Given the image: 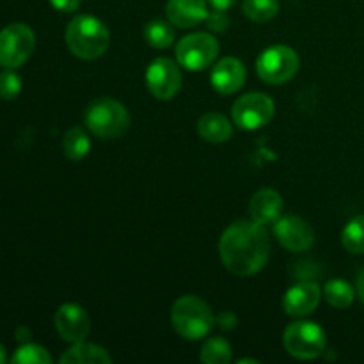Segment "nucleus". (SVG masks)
<instances>
[{
    "instance_id": "1",
    "label": "nucleus",
    "mask_w": 364,
    "mask_h": 364,
    "mask_svg": "<svg viewBox=\"0 0 364 364\" xmlns=\"http://www.w3.org/2000/svg\"><path fill=\"white\" fill-rule=\"evenodd\" d=\"M220 259L237 276H255L270 256V240L265 226L256 220H237L223 233Z\"/></svg>"
},
{
    "instance_id": "2",
    "label": "nucleus",
    "mask_w": 364,
    "mask_h": 364,
    "mask_svg": "<svg viewBox=\"0 0 364 364\" xmlns=\"http://www.w3.org/2000/svg\"><path fill=\"white\" fill-rule=\"evenodd\" d=\"M66 46L75 57L95 60L107 52L110 45V32L102 20L91 14H78L68 23Z\"/></svg>"
},
{
    "instance_id": "3",
    "label": "nucleus",
    "mask_w": 364,
    "mask_h": 364,
    "mask_svg": "<svg viewBox=\"0 0 364 364\" xmlns=\"http://www.w3.org/2000/svg\"><path fill=\"white\" fill-rule=\"evenodd\" d=\"M171 320L181 338L198 341L208 336L213 327V313L203 299L194 295H185L174 302L171 309Z\"/></svg>"
},
{
    "instance_id": "4",
    "label": "nucleus",
    "mask_w": 364,
    "mask_h": 364,
    "mask_svg": "<svg viewBox=\"0 0 364 364\" xmlns=\"http://www.w3.org/2000/svg\"><path fill=\"white\" fill-rule=\"evenodd\" d=\"M85 127L100 139H119L130 128V114L116 100H96L85 110Z\"/></svg>"
},
{
    "instance_id": "5",
    "label": "nucleus",
    "mask_w": 364,
    "mask_h": 364,
    "mask_svg": "<svg viewBox=\"0 0 364 364\" xmlns=\"http://www.w3.org/2000/svg\"><path fill=\"white\" fill-rule=\"evenodd\" d=\"M283 345L294 358L308 361L316 359L326 350V333L320 326L309 320H297L284 329Z\"/></svg>"
},
{
    "instance_id": "6",
    "label": "nucleus",
    "mask_w": 364,
    "mask_h": 364,
    "mask_svg": "<svg viewBox=\"0 0 364 364\" xmlns=\"http://www.w3.org/2000/svg\"><path fill=\"white\" fill-rule=\"evenodd\" d=\"M36 48V36L28 25L11 23L0 31V66L16 70Z\"/></svg>"
},
{
    "instance_id": "7",
    "label": "nucleus",
    "mask_w": 364,
    "mask_h": 364,
    "mask_svg": "<svg viewBox=\"0 0 364 364\" xmlns=\"http://www.w3.org/2000/svg\"><path fill=\"white\" fill-rule=\"evenodd\" d=\"M299 70V55L294 48L284 45L263 50L256 60V71L267 84L279 85L291 80Z\"/></svg>"
},
{
    "instance_id": "8",
    "label": "nucleus",
    "mask_w": 364,
    "mask_h": 364,
    "mask_svg": "<svg viewBox=\"0 0 364 364\" xmlns=\"http://www.w3.org/2000/svg\"><path fill=\"white\" fill-rule=\"evenodd\" d=\"M219 55V43L206 32L185 36L176 46V59L188 71L206 70Z\"/></svg>"
},
{
    "instance_id": "9",
    "label": "nucleus",
    "mask_w": 364,
    "mask_h": 364,
    "mask_svg": "<svg viewBox=\"0 0 364 364\" xmlns=\"http://www.w3.org/2000/svg\"><path fill=\"white\" fill-rule=\"evenodd\" d=\"M274 110L276 107L270 96L263 92H249L235 102L231 116L242 130H259L272 121Z\"/></svg>"
},
{
    "instance_id": "10",
    "label": "nucleus",
    "mask_w": 364,
    "mask_h": 364,
    "mask_svg": "<svg viewBox=\"0 0 364 364\" xmlns=\"http://www.w3.org/2000/svg\"><path fill=\"white\" fill-rule=\"evenodd\" d=\"M146 84L149 92L159 100H171L181 89V71L174 60L159 57L146 71Z\"/></svg>"
},
{
    "instance_id": "11",
    "label": "nucleus",
    "mask_w": 364,
    "mask_h": 364,
    "mask_svg": "<svg viewBox=\"0 0 364 364\" xmlns=\"http://www.w3.org/2000/svg\"><path fill=\"white\" fill-rule=\"evenodd\" d=\"M274 235L288 251H308L315 244V231L299 215H284L274 223Z\"/></svg>"
},
{
    "instance_id": "12",
    "label": "nucleus",
    "mask_w": 364,
    "mask_h": 364,
    "mask_svg": "<svg viewBox=\"0 0 364 364\" xmlns=\"http://www.w3.org/2000/svg\"><path fill=\"white\" fill-rule=\"evenodd\" d=\"M55 329L64 341L80 343L91 331V320L82 306L70 302L63 304L55 313Z\"/></svg>"
},
{
    "instance_id": "13",
    "label": "nucleus",
    "mask_w": 364,
    "mask_h": 364,
    "mask_svg": "<svg viewBox=\"0 0 364 364\" xmlns=\"http://www.w3.org/2000/svg\"><path fill=\"white\" fill-rule=\"evenodd\" d=\"M322 299V290L313 281L297 283L284 294L283 309L290 316H306L315 311Z\"/></svg>"
},
{
    "instance_id": "14",
    "label": "nucleus",
    "mask_w": 364,
    "mask_h": 364,
    "mask_svg": "<svg viewBox=\"0 0 364 364\" xmlns=\"http://www.w3.org/2000/svg\"><path fill=\"white\" fill-rule=\"evenodd\" d=\"M210 80L220 95H233L244 85L245 66L235 57H226L213 66Z\"/></svg>"
},
{
    "instance_id": "15",
    "label": "nucleus",
    "mask_w": 364,
    "mask_h": 364,
    "mask_svg": "<svg viewBox=\"0 0 364 364\" xmlns=\"http://www.w3.org/2000/svg\"><path fill=\"white\" fill-rule=\"evenodd\" d=\"M169 21L176 27L191 28L199 25L208 16L206 0H169L166 6Z\"/></svg>"
},
{
    "instance_id": "16",
    "label": "nucleus",
    "mask_w": 364,
    "mask_h": 364,
    "mask_svg": "<svg viewBox=\"0 0 364 364\" xmlns=\"http://www.w3.org/2000/svg\"><path fill=\"white\" fill-rule=\"evenodd\" d=\"M284 201L279 196V192L274 188H262L252 196L251 203H249V213H251L252 220L259 224H274L283 213Z\"/></svg>"
},
{
    "instance_id": "17",
    "label": "nucleus",
    "mask_w": 364,
    "mask_h": 364,
    "mask_svg": "<svg viewBox=\"0 0 364 364\" xmlns=\"http://www.w3.org/2000/svg\"><path fill=\"white\" fill-rule=\"evenodd\" d=\"M198 134L206 142L219 144V142L230 141L233 135V127L223 114L208 112L198 121Z\"/></svg>"
},
{
    "instance_id": "18",
    "label": "nucleus",
    "mask_w": 364,
    "mask_h": 364,
    "mask_svg": "<svg viewBox=\"0 0 364 364\" xmlns=\"http://www.w3.org/2000/svg\"><path fill=\"white\" fill-rule=\"evenodd\" d=\"M60 363L63 364H109L112 363V358L107 354V350L98 345L85 343H73V347L68 348L63 355H60Z\"/></svg>"
},
{
    "instance_id": "19",
    "label": "nucleus",
    "mask_w": 364,
    "mask_h": 364,
    "mask_svg": "<svg viewBox=\"0 0 364 364\" xmlns=\"http://www.w3.org/2000/svg\"><path fill=\"white\" fill-rule=\"evenodd\" d=\"M63 149L70 160H82L91 149V141L80 127H73L64 134Z\"/></svg>"
},
{
    "instance_id": "20",
    "label": "nucleus",
    "mask_w": 364,
    "mask_h": 364,
    "mask_svg": "<svg viewBox=\"0 0 364 364\" xmlns=\"http://www.w3.org/2000/svg\"><path fill=\"white\" fill-rule=\"evenodd\" d=\"M323 295H326V301L329 302L333 308L345 309L354 302V288L350 283L343 279H331L327 281L326 287H323Z\"/></svg>"
},
{
    "instance_id": "21",
    "label": "nucleus",
    "mask_w": 364,
    "mask_h": 364,
    "mask_svg": "<svg viewBox=\"0 0 364 364\" xmlns=\"http://www.w3.org/2000/svg\"><path fill=\"white\" fill-rule=\"evenodd\" d=\"M242 9L249 20L256 23H265L279 13V2L277 0H244Z\"/></svg>"
},
{
    "instance_id": "22",
    "label": "nucleus",
    "mask_w": 364,
    "mask_h": 364,
    "mask_svg": "<svg viewBox=\"0 0 364 364\" xmlns=\"http://www.w3.org/2000/svg\"><path fill=\"white\" fill-rule=\"evenodd\" d=\"M341 242L345 249L352 255H363L364 252V215L354 217L350 223L345 226L341 233Z\"/></svg>"
},
{
    "instance_id": "23",
    "label": "nucleus",
    "mask_w": 364,
    "mask_h": 364,
    "mask_svg": "<svg viewBox=\"0 0 364 364\" xmlns=\"http://www.w3.org/2000/svg\"><path fill=\"white\" fill-rule=\"evenodd\" d=\"M144 38L155 48H167L174 41V31L167 21L151 20L144 27Z\"/></svg>"
},
{
    "instance_id": "24",
    "label": "nucleus",
    "mask_w": 364,
    "mask_h": 364,
    "mask_svg": "<svg viewBox=\"0 0 364 364\" xmlns=\"http://www.w3.org/2000/svg\"><path fill=\"white\" fill-rule=\"evenodd\" d=\"M201 361L205 364H228L231 361V347L223 338H210L201 348Z\"/></svg>"
},
{
    "instance_id": "25",
    "label": "nucleus",
    "mask_w": 364,
    "mask_h": 364,
    "mask_svg": "<svg viewBox=\"0 0 364 364\" xmlns=\"http://www.w3.org/2000/svg\"><path fill=\"white\" fill-rule=\"evenodd\" d=\"M13 364H50L52 363V355L48 350L34 343H23L14 355L11 358Z\"/></svg>"
},
{
    "instance_id": "26",
    "label": "nucleus",
    "mask_w": 364,
    "mask_h": 364,
    "mask_svg": "<svg viewBox=\"0 0 364 364\" xmlns=\"http://www.w3.org/2000/svg\"><path fill=\"white\" fill-rule=\"evenodd\" d=\"M21 91V78L13 70L0 73V98L14 100Z\"/></svg>"
},
{
    "instance_id": "27",
    "label": "nucleus",
    "mask_w": 364,
    "mask_h": 364,
    "mask_svg": "<svg viewBox=\"0 0 364 364\" xmlns=\"http://www.w3.org/2000/svg\"><path fill=\"white\" fill-rule=\"evenodd\" d=\"M206 25H208L210 31L213 32H224L228 27H230V18L226 16V11H212V13H208V16H206Z\"/></svg>"
},
{
    "instance_id": "28",
    "label": "nucleus",
    "mask_w": 364,
    "mask_h": 364,
    "mask_svg": "<svg viewBox=\"0 0 364 364\" xmlns=\"http://www.w3.org/2000/svg\"><path fill=\"white\" fill-rule=\"evenodd\" d=\"M82 0H50L53 7L60 13H75L80 7Z\"/></svg>"
},
{
    "instance_id": "29",
    "label": "nucleus",
    "mask_w": 364,
    "mask_h": 364,
    "mask_svg": "<svg viewBox=\"0 0 364 364\" xmlns=\"http://www.w3.org/2000/svg\"><path fill=\"white\" fill-rule=\"evenodd\" d=\"M235 2H237V0H210V4H212L213 9H219V11L230 9Z\"/></svg>"
},
{
    "instance_id": "30",
    "label": "nucleus",
    "mask_w": 364,
    "mask_h": 364,
    "mask_svg": "<svg viewBox=\"0 0 364 364\" xmlns=\"http://www.w3.org/2000/svg\"><path fill=\"white\" fill-rule=\"evenodd\" d=\"M355 294L364 302V269L358 274V281H355Z\"/></svg>"
},
{
    "instance_id": "31",
    "label": "nucleus",
    "mask_w": 364,
    "mask_h": 364,
    "mask_svg": "<svg viewBox=\"0 0 364 364\" xmlns=\"http://www.w3.org/2000/svg\"><path fill=\"white\" fill-rule=\"evenodd\" d=\"M28 338H31V331H28L27 327H20V329H16V340L20 341V343H27Z\"/></svg>"
},
{
    "instance_id": "32",
    "label": "nucleus",
    "mask_w": 364,
    "mask_h": 364,
    "mask_svg": "<svg viewBox=\"0 0 364 364\" xmlns=\"http://www.w3.org/2000/svg\"><path fill=\"white\" fill-rule=\"evenodd\" d=\"M7 361V355H6V348L2 347V345H0V364H4Z\"/></svg>"
},
{
    "instance_id": "33",
    "label": "nucleus",
    "mask_w": 364,
    "mask_h": 364,
    "mask_svg": "<svg viewBox=\"0 0 364 364\" xmlns=\"http://www.w3.org/2000/svg\"><path fill=\"white\" fill-rule=\"evenodd\" d=\"M244 363H252V364H256L258 361H256V359H240V361H238V364H244Z\"/></svg>"
}]
</instances>
